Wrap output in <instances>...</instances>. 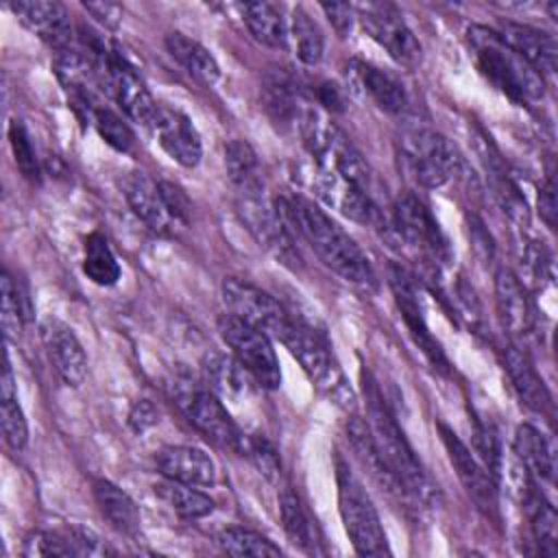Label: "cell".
<instances>
[{"instance_id": "6da1fadb", "label": "cell", "mask_w": 558, "mask_h": 558, "mask_svg": "<svg viewBox=\"0 0 558 558\" xmlns=\"http://www.w3.org/2000/svg\"><path fill=\"white\" fill-rule=\"evenodd\" d=\"M275 207L286 218V222L312 246L318 259L338 277L366 288L375 283V275L364 251L314 201L294 194L277 198Z\"/></svg>"}, {"instance_id": "7a4b0ae2", "label": "cell", "mask_w": 558, "mask_h": 558, "mask_svg": "<svg viewBox=\"0 0 558 558\" xmlns=\"http://www.w3.org/2000/svg\"><path fill=\"white\" fill-rule=\"evenodd\" d=\"M362 388L368 412L366 423L381 458L386 460V464L390 466V471L395 473V477L399 480V484L403 486L405 495L412 501L427 508L436 506L440 499L438 486L432 482L418 456L414 453L410 440L405 438V432L399 427L371 373H362Z\"/></svg>"}, {"instance_id": "3957f363", "label": "cell", "mask_w": 558, "mask_h": 558, "mask_svg": "<svg viewBox=\"0 0 558 558\" xmlns=\"http://www.w3.org/2000/svg\"><path fill=\"white\" fill-rule=\"evenodd\" d=\"M469 44L475 52V63L480 72L510 100L532 102L538 100L545 92L543 76L525 63L501 37L497 31L486 26L469 28Z\"/></svg>"}, {"instance_id": "277c9868", "label": "cell", "mask_w": 558, "mask_h": 558, "mask_svg": "<svg viewBox=\"0 0 558 558\" xmlns=\"http://www.w3.org/2000/svg\"><path fill=\"white\" fill-rule=\"evenodd\" d=\"M338 482V510L344 530L360 556H386L390 554L386 532L381 527L377 508L373 506L366 488L349 469L347 462H336Z\"/></svg>"}, {"instance_id": "5b68a950", "label": "cell", "mask_w": 558, "mask_h": 558, "mask_svg": "<svg viewBox=\"0 0 558 558\" xmlns=\"http://www.w3.org/2000/svg\"><path fill=\"white\" fill-rule=\"evenodd\" d=\"M290 355L301 364L305 375L320 392L344 408H353V392L338 366V362L329 355L325 342L303 323L290 318L286 329L277 338Z\"/></svg>"}, {"instance_id": "8992f818", "label": "cell", "mask_w": 558, "mask_h": 558, "mask_svg": "<svg viewBox=\"0 0 558 558\" xmlns=\"http://www.w3.org/2000/svg\"><path fill=\"white\" fill-rule=\"evenodd\" d=\"M235 211L246 227V231L255 238L259 246H264L277 262L283 266L299 270L301 268V253L292 238V227L279 214L275 203H268L262 190L238 192L235 196Z\"/></svg>"}, {"instance_id": "52a82bcc", "label": "cell", "mask_w": 558, "mask_h": 558, "mask_svg": "<svg viewBox=\"0 0 558 558\" xmlns=\"http://www.w3.org/2000/svg\"><path fill=\"white\" fill-rule=\"evenodd\" d=\"M401 159L423 187H440L462 168L456 146L434 129H408L399 140Z\"/></svg>"}, {"instance_id": "ba28073f", "label": "cell", "mask_w": 558, "mask_h": 558, "mask_svg": "<svg viewBox=\"0 0 558 558\" xmlns=\"http://www.w3.org/2000/svg\"><path fill=\"white\" fill-rule=\"evenodd\" d=\"M174 399L187 421L214 445L231 451H244L246 436L238 429L233 418L229 416L227 408L220 403L218 395L209 388L190 381L177 379L174 384Z\"/></svg>"}, {"instance_id": "9c48e42d", "label": "cell", "mask_w": 558, "mask_h": 558, "mask_svg": "<svg viewBox=\"0 0 558 558\" xmlns=\"http://www.w3.org/2000/svg\"><path fill=\"white\" fill-rule=\"evenodd\" d=\"M218 331L233 357L248 371V375L262 388H277L281 384V368L275 349L264 331L257 327L225 314L218 318Z\"/></svg>"}, {"instance_id": "30bf717a", "label": "cell", "mask_w": 558, "mask_h": 558, "mask_svg": "<svg viewBox=\"0 0 558 558\" xmlns=\"http://www.w3.org/2000/svg\"><path fill=\"white\" fill-rule=\"evenodd\" d=\"M392 225L397 235L427 264H434L438 268L449 262L451 253L442 229L438 227L425 203L414 194L405 192L395 201Z\"/></svg>"}, {"instance_id": "8fae6325", "label": "cell", "mask_w": 558, "mask_h": 558, "mask_svg": "<svg viewBox=\"0 0 558 558\" xmlns=\"http://www.w3.org/2000/svg\"><path fill=\"white\" fill-rule=\"evenodd\" d=\"M364 31L401 65L414 68L421 63V44L405 24L403 15L386 2H366L355 7Z\"/></svg>"}, {"instance_id": "7c38bea8", "label": "cell", "mask_w": 558, "mask_h": 558, "mask_svg": "<svg viewBox=\"0 0 558 558\" xmlns=\"http://www.w3.org/2000/svg\"><path fill=\"white\" fill-rule=\"evenodd\" d=\"M222 299L231 316L257 327L266 336L279 338L292 318L272 294L238 277H227L222 281Z\"/></svg>"}, {"instance_id": "4fadbf2b", "label": "cell", "mask_w": 558, "mask_h": 558, "mask_svg": "<svg viewBox=\"0 0 558 558\" xmlns=\"http://www.w3.org/2000/svg\"><path fill=\"white\" fill-rule=\"evenodd\" d=\"M388 281L397 301V307L401 312V318L412 336V340L416 342V347L421 349V353L427 357V362L440 371V373H449V360L440 347V342L432 336L425 316H423V307L421 301L416 296V288L412 283V279L408 277V272L401 266H390L388 268Z\"/></svg>"}, {"instance_id": "5bb4252c", "label": "cell", "mask_w": 558, "mask_h": 558, "mask_svg": "<svg viewBox=\"0 0 558 558\" xmlns=\"http://www.w3.org/2000/svg\"><path fill=\"white\" fill-rule=\"evenodd\" d=\"M312 187L318 194V198H323L327 205L338 209L349 220L360 225L379 222V209L373 203V196H368L357 185L347 181L333 168L316 163L312 172Z\"/></svg>"}, {"instance_id": "9a60e30c", "label": "cell", "mask_w": 558, "mask_h": 558, "mask_svg": "<svg viewBox=\"0 0 558 558\" xmlns=\"http://www.w3.org/2000/svg\"><path fill=\"white\" fill-rule=\"evenodd\" d=\"M445 451L449 456L451 466L456 469L458 480L462 482L469 497L484 510H493L497 501V486L490 471L473 456V451L460 440V436L442 421L436 423Z\"/></svg>"}, {"instance_id": "2e32d148", "label": "cell", "mask_w": 558, "mask_h": 558, "mask_svg": "<svg viewBox=\"0 0 558 558\" xmlns=\"http://www.w3.org/2000/svg\"><path fill=\"white\" fill-rule=\"evenodd\" d=\"M39 331L46 355L61 381L74 388L81 386L87 377V355L72 327H68L59 318H46Z\"/></svg>"}, {"instance_id": "e0dca14e", "label": "cell", "mask_w": 558, "mask_h": 558, "mask_svg": "<svg viewBox=\"0 0 558 558\" xmlns=\"http://www.w3.org/2000/svg\"><path fill=\"white\" fill-rule=\"evenodd\" d=\"M495 303L504 329L512 338H525L536 327V307L527 292V286L508 268H499L495 275Z\"/></svg>"}, {"instance_id": "ac0fdd59", "label": "cell", "mask_w": 558, "mask_h": 558, "mask_svg": "<svg viewBox=\"0 0 558 558\" xmlns=\"http://www.w3.org/2000/svg\"><path fill=\"white\" fill-rule=\"evenodd\" d=\"M9 9L20 20L22 26H26L33 35H37L57 52L72 48L74 33L63 4L48 0H26L13 2L9 4Z\"/></svg>"}, {"instance_id": "d6986e66", "label": "cell", "mask_w": 558, "mask_h": 558, "mask_svg": "<svg viewBox=\"0 0 558 558\" xmlns=\"http://www.w3.org/2000/svg\"><path fill=\"white\" fill-rule=\"evenodd\" d=\"M150 129L159 142V146L177 163H181L185 168H194L201 161V157H203L201 135L185 113L159 105Z\"/></svg>"}, {"instance_id": "ffe728a7", "label": "cell", "mask_w": 558, "mask_h": 558, "mask_svg": "<svg viewBox=\"0 0 558 558\" xmlns=\"http://www.w3.org/2000/svg\"><path fill=\"white\" fill-rule=\"evenodd\" d=\"M124 196L133 214L155 233H170L174 225H179L161 194L159 181L150 179L146 172H131L124 179Z\"/></svg>"}, {"instance_id": "44dd1931", "label": "cell", "mask_w": 558, "mask_h": 558, "mask_svg": "<svg viewBox=\"0 0 558 558\" xmlns=\"http://www.w3.org/2000/svg\"><path fill=\"white\" fill-rule=\"evenodd\" d=\"M157 469L166 480L190 484V486H209L216 480V464L198 447L172 445L163 447L157 453Z\"/></svg>"}, {"instance_id": "7402d4cb", "label": "cell", "mask_w": 558, "mask_h": 558, "mask_svg": "<svg viewBox=\"0 0 558 558\" xmlns=\"http://www.w3.org/2000/svg\"><path fill=\"white\" fill-rule=\"evenodd\" d=\"M497 33L541 76L545 74L551 76L556 72L558 48H556L554 35L525 24H512V22L504 24V28Z\"/></svg>"}, {"instance_id": "603a6c76", "label": "cell", "mask_w": 558, "mask_h": 558, "mask_svg": "<svg viewBox=\"0 0 558 558\" xmlns=\"http://www.w3.org/2000/svg\"><path fill=\"white\" fill-rule=\"evenodd\" d=\"M347 436H349V442L360 460V464L368 471V475L381 486L386 488L390 495L395 497H401V499H410L403 490V486L399 484V480L395 477V473L390 471V466L386 464V460L381 458L375 440H373V434L368 429V423H364L362 418L353 416L349 418L347 423Z\"/></svg>"}, {"instance_id": "cb8c5ba5", "label": "cell", "mask_w": 558, "mask_h": 558, "mask_svg": "<svg viewBox=\"0 0 558 558\" xmlns=\"http://www.w3.org/2000/svg\"><path fill=\"white\" fill-rule=\"evenodd\" d=\"M504 362H506L508 377H510L512 388L517 390L519 399L530 410L545 412L551 405V397H549L545 381L538 377L536 368L527 360V355L517 347H508L504 353Z\"/></svg>"}, {"instance_id": "d4e9b609", "label": "cell", "mask_w": 558, "mask_h": 558, "mask_svg": "<svg viewBox=\"0 0 558 558\" xmlns=\"http://www.w3.org/2000/svg\"><path fill=\"white\" fill-rule=\"evenodd\" d=\"M514 453L521 460L527 475L536 482H549L554 477V453L543 436L530 423H521L514 432Z\"/></svg>"}, {"instance_id": "484cf974", "label": "cell", "mask_w": 558, "mask_h": 558, "mask_svg": "<svg viewBox=\"0 0 558 558\" xmlns=\"http://www.w3.org/2000/svg\"><path fill=\"white\" fill-rule=\"evenodd\" d=\"M203 375H205L207 388L214 395L225 397V399H238V397L246 395L248 379H253L248 375V371L235 357H229V355H222L216 351L205 355Z\"/></svg>"}, {"instance_id": "4316f807", "label": "cell", "mask_w": 558, "mask_h": 558, "mask_svg": "<svg viewBox=\"0 0 558 558\" xmlns=\"http://www.w3.org/2000/svg\"><path fill=\"white\" fill-rule=\"evenodd\" d=\"M166 48L174 61H179L190 76L205 85H214L220 76L218 61L214 54L198 44L196 39L183 35V33H168L166 35Z\"/></svg>"}, {"instance_id": "83f0119b", "label": "cell", "mask_w": 558, "mask_h": 558, "mask_svg": "<svg viewBox=\"0 0 558 558\" xmlns=\"http://www.w3.org/2000/svg\"><path fill=\"white\" fill-rule=\"evenodd\" d=\"M94 499L100 514L122 534H135L140 530V510L135 501L116 484L107 480L94 482Z\"/></svg>"}, {"instance_id": "f1b7e54d", "label": "cell", "mask_w": 558, "mask_h": 558, "mask_svg": "<svg viewBox=\"0 0 558 558\" xmlns=\"http://www.w3.org/2000/svg\"><path fill=\"white\" fill-rule=\"evenodd\" d=\"M242 20L259 44L270 48H281L288 44V22L281 7L272 2H246L242 4Z\"/></svg>"}, {"instance_id": "f546056e", "label": "cell", "mask_w": 558, "mask_h": 558, "mask_svg": "<svg viewBox=\"0 0 558 558\" xmlns=\"http://www.w3.org/2000/svg\"><path fill=\"white\" fill-rule=\"evenodd\" d=\"M264 107L270 116V120L279 126H296L299 116L303 109V100L299 98V89H294V83L286 74H270L264 81Z\"/></svg>"}, {"instance_id": "4dcf8cb0", "label": "cell", "mask_w": 558, "mask_h": 558, "mask_svg": "<svg viewBox=\"0 0 558 558\" xmlns=\"http://www.w3.org/2000/svg\"><path fill=\"white\" fill-rule=\"evenodd\" d=\"M355 74L360 85L364 87V92H368V96L377 102L379 109L388 111V113H401L408 105V94L403 89V85L388 74L386 70L371 65V63H355Z\"/></svg>"}, {"instance_id": "1f68e13d", "label": "cell", "mask_w": 558, "mask_h": 558, "mask_svg": "<svg viewBox=\"0 0 558 558\" xmlns=\"http://www.w3.org/2000/svg\"><path fill=\"white\" fill-rule=\"evenodd\" d=\"M288 41L292 44V50L301 63L316 65L323 59L325 37L318 24L301 7L292 11L290 24H288Z\"/></svg>"}, {"instance_id": "d6a6232c", "label": "cell", "mask_w": 558, "mask_h": 558, "mask_svg": "<svg viewBox=\"0 0 558 558\" xmlns=\"http://www.w3.org/2000/svg\"><path fill=\"white\" fill-rule=\"evenodd\" d=\"M83 272L96 286H113L120 279V264L100 231H94L85 238V255H83Z\"/></svg>"}, {"instance_id": "836d02e7", "label": "cell", "mask_w": 558, "mask_h": 558, "mask_svg": "<svg viewBox=\"0 0 558 558\" xmlns=\"http://www.w3.org/2000/svg\"><path fill=\"white\" fill-rule=\"evenodd\" d=\"M225 166H227V174L238 192L262 190L257 155L246 140H231L225 146Z\"/></svg>"}, {"instance_id": "e575fe53", "label": "cell", "mask_w": 558, "mask_h": 558, "mask_svg": "<svg viewBox=\"0 0 558 558\" xmlns=\"http://www.w3.org/2000/svg\"><path fill=\"white\" fill-rule=\"evenodd\" d=\"M218 545L225 554L229 556H253V558H264V556H281V549L268 541L266 536H262L255 530L248 527H225L218 534Z\"/></svg>"}, {"instance_id": "d590c367", "label": "cell", "mask_w": 558, "mask_h": 558, "mask_svg": "<svg viewBox=\"0 0 558 558\" xmlns=\"http://www.w3.org/2000/svg\"><path fill=\"white\" fill-rule=\"evenodd\" d=\"M0 286H2V314H0L2 329L9 340L11 338L17 340L22 325L31 320V301L22 292L20 283H15L7 270L2 272Z\"/></svg>"}, {"instance_id": "8d00e7d4", "label": "cell", "mask_w": 558, "mask_h": 558, "mask_svg": "<svg viewBox=\"0 0 558 558\" xmlns=\"http://www.w3.org/2000/svg\"><path fill=\"white\" fill-rule=\"evenodd\" d=\"M161 497L183 519H203L214 512V499L190 484L168 480V484L161 486Z\"/></svg>"}, {"instance_id": "74e56055", "label": "cell", "mask_w": 558, "mask_h": 558, "mask_svg": "<svg viewBox=\"0 0 558 558\" xmlns=\"http://www.w3.org/2000/svg\"><path fill=\"white\" fill-rule=\"evenodd\" d=\"M532 517V534L543 556H556L558 549V517L554 506L543 495H532L527 501Z\"/></svg>"}, {"instance_id": "f35d334b", "label": "cell", "mask_w": 558, "mask_h": 558, "mask_svg": "<svg viewBox=\"0 0 558 558\" xmlns=\"http://www.w3.org/2000/svg\"><path fill=\"white\" fill-rule=\"evenodd\" d=\"M279 514H281L283 530L290 536V541L294 545H299L301 549L310 551L314 545V534H312L307 514L301 508L299 497L290 488H283L279 495Z\"/></svg>"}, {"instance_id": "ab89813d", "label": "cell", "mask_w": 558, "mask_h": 558, "mask_svg": "<svg viewBox=\"0 0 558 558\" xmlns=\"http://www.w3.org/2000/svg\"><path fill=\"white\" fill-rule=\"evenodd\" d=\"M22 556L39 558V556H78V549L70 536V532H48V530H33L24 538Z\"/></svg>"}, {"instance_id": "60d3db41", "label": "cell", "mask_w": 558, "mask_h": 558, "mask_svg": "<svg viewBox=\"0 0 558 558\" xmlns=\"http://www.w3.org/2000/svg\"><path fill=\"white\" fill-rule=\"evenodd\" d=\"M92 122L94 129L98 131V135L116 150L120 153H129L135 144V135L131 131V126L111 109L105 107H96L92 113Z\"/></svg>"}, {"instance_id": "b9f144b4", "label": "cell", "mask_w": 558, "mask_h": 558, "mask_svg": "<svg viewBox=\"0 0 558 558\" xmlns=\"http://www.w3.org/2000/svg\"><path fill=\"white\" fill-rule=\"evenodd\" d=\"M0 423L4 442L13 451H22L28 442V423L15 397H0Z\"/></svg>"}, {"instance_id": "7bdbcfd3", "label": "cell", "mask_w": 558, "mask_h": 558, "mask_svg": "<svg viewBox=\"0 0 558 558\" xmlns=\"http://www.w3.org/2000/svg\"><path fill=\"white\" fill-rule=\"evenodd\" d=\"M9 142H11V150H13V159H15V166L20 168V172L26 177V179H37L39 177V163H37V155H35V148L31 144V137H28V131L26 126L20 122V120H13L9 124Z\"/></svg>"}, {"instance_id": "ee69618b", "label": "cell", "mask_w": 558, "mask_h": 558, "mask_svg": "<svg viewBox=\"0 0 558 558\" xmlns=\"http://www.w3.org/2000/svg\"><path fill=\"white\" fill-rule=\"evenodd\" d=\"M244 451L255 460V464L259 466V471L266 477H272L279 471V462H277L275 449L264 438H246Z\"/></svg>"}, {"instance_id": "f6af8a7d", "label": "cell", "mask_w": 558, "mask_h": 558, "mask_svg": "<svg viewBox=\"0 0 558 558\" xmlns=\"http://www.w3.org/2000/svg\"><path fill=\"white\" fill-rule=\"evenodd\" d=\"M159 421V410L157 405L150 401V399H137L131 410H129V427L135 432V434H144L146 429H150L153 425H157Z\"/></svg>"}, {"instance_id": "bcb514c9", "label": "cell", "mask_w": 558, "mask_h": 558, "mask_svg": "<svg viewBox=\"0 0 558 558\" xmlns=\"http://www.w3.org/2000/svg\"><path fill=\"white\" fill-rule=\"evenodd\" d=\"M320 9L325 11L327 20L331 22V26L336 28V33L340 37H344L351 31L353 15H355V9L351 4H347V2H325V4H320Z\"/></svg>"}, {"instance_id": "7dc6e473", "label": "cell", "mask_w": 558, "mask_h": 558, "mask_svg": "<svg viewBox=\"0 0 558 558\" xmlns=\"http://www.w3.org/2000/svg\"><path fill=\"white\" fill-rule=\"evenodd\" d=\"M159 187H161V194L172 211V216L179 220V222H185L187 220V214H190V201L187 196L183 194V190L174 183H168V181H159Z\"/></svg>"}, {"instance_id": "c3c4849f", "label": "cell", "mask_w": 558, "mask_h": 558, "mask_svg": "<svg viewBox=\"0 0 558 558\" xmlns=\"http://www.w3.org/2000/svg\"><path fill=\"white\" fill-rule=\"evenodd\" d=\"M85 11L105 28H116L122 20V7L113 2H85Z\"/></svg>"}, {"instance_id": "681fc988", "label": "cell", "mask_w": 558, "mask_h": 558, "mask_svg": "<svg viewBox=\"0 0 558 558\" xmlns=\"http://www.w3.org/2000/svg\"><path fill=\"white\" fill-rule=\"evenodd\" d=\"M469 233H471V242H473V248L475 253L482 257V259H493V253H495V246H493V238L490 233L484 229V222L475 216H471V222H469Z\"/></svg>"}, {"instance_id": "f907efd6", "label": "cell", "mask_w": 558, "mask_h": 558, "mask_svg": "<svg viewBox=\"0 0 558 558\" xmlns=\"http://www.w3.org/2000/svg\"><path fill=\"white\" fill-rule=\"evenodd\" d=\"M525 264H527V270H530V277L532 279H547V272H549V257L545 253L543 246H538L536 242H532L527 248H525Z\"/></svg>"}, {"instance_id": "816d5d0a", "label": "cell", "mask_w": 558, "mask_h": 558, "mask_svg": "<svg viewBox=\"0 0 558 558\" xmlns=\"http://www.w3.org/2000/svg\"><path fill=\"white\" fill-rule=\"evenodd\" d=\"M316 98H318V105L323 111H342L344 107V98H342V92L336 83L331 81H323L318 83L316 87Z\"/></svg>"}, {"instance_id": "f5cc1de1", "label": "cell", "mask_w": 558, "mask_h": 558, "mask_svg": "<svg viewBox=\"0 0 558 558\" xmlns=\"http://www.w3.org/2000/svg\"><path fill=\"white\" fill-rule=\"evenodd\" d=\"M538 207H541V216L545 218V222L549 227L556 225V185H554V179L549 177L545 187L541 190V196H538Z\"/></svg>"}]
</instances>
